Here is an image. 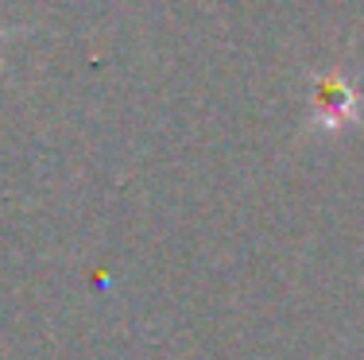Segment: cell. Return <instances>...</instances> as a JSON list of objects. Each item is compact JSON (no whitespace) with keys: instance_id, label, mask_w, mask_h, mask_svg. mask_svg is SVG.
Segmentation results:
<instances>
[{"instance_id":"1","label":"cell","mask_w":364,"mask_h":360,"mask_svg":"<svg viewBox=\"0 0 364 360\" xmlns=\"http://www.w3.org/2000/svg\"><path fill=\"white\" fill-rule=\"evenodd\" d=\"M360 109V93L345 74H322L314 78V97H310V124L326 128V132H337L349 120H357Z\"/></svg>"}]
</instances>
